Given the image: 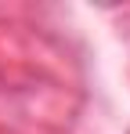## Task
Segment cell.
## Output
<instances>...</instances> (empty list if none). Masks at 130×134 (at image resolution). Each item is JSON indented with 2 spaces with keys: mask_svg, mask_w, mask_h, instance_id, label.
Returning a JSON list of instances; mask_svg holds the SVG:
<instances>
[]
</instances>
